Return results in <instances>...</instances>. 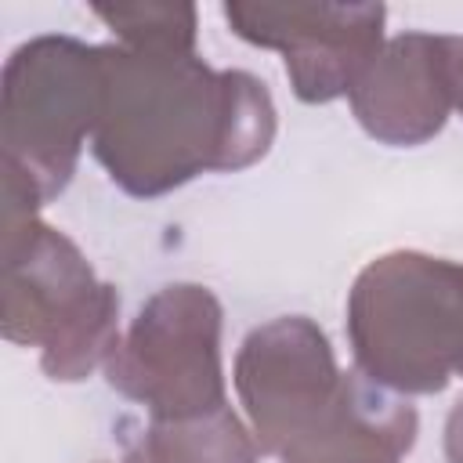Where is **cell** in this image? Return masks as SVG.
Masks as SVG:
<instances>
[{"label":"cell","instance_id":"1","mask_svg":"<svg viewBox=\"0 0 463 463\" xmlns=\"http://www.w3.org/2000/svg\"><path fill=\"white\" fill-rule=\"evenodd\" d=\"M275 109L260 80L213 72L192 51L105 47L94 156L130 195H163L199 170L268 152Z\"/></svg>","mask_w":463,"mask_h":463},{"label":"cell","instance_id":"2","mask_svg":"<svg viewBox=\"0 0 463 463\" xmlns=\"http://www.w3.org/2000/svg\"><path fill=\"white\" fill-rule=\"evenodd\" d=\"M358 369L409 394L463 376V268L423 253L373 260L347 304Z\"/></svg>","mask_w":463,"mask_h":463},{"label":"cell","instance_id":"3","mask_svg":"<svg viewBox=\"0 0 463 463\" xmlns=\"http://www.w3.org/2000/svg\"><path fill=\"white\" fill-rule=\"evenodd\" d=\"M105 101V47L72 36L22 43L4 65V163L40 199L58 195Z\"/></svg>","mask_w":463,"mask_h":463},{"label":"cell","instance_id":"4","mask_svg":"<svg viewBox=\"0 0 463 463\" xmlns=\"http://www.w3.org/2000/svg\"><path fill=\"white\" fill-rule=\"evenodd\" d=\"M4 253L7 340L43 344V373L51 380H83L116 351V289L94 282L76 246L43 224H33L25 239H7Z\"/></svg>","mask_w":463,"mask_h":463},{"label":"cell","instance_id":"5","mask_svg":"<svg viewBox=\"0 0 463 463\" xmlns=\"http://www.w3.org/2000/svg\"><path fill=\"white\" fill-rule=\"evenodd\" d=\"M221 307L203 286H166L105 358L109 383L145 402L156 420H192L224 409Z\"/></svg>","mask_w":463,"mask_h":463},{"label":"cell","instance_id":"6","mask_svg":"<svg viewBox=\"0 0 463 463\" xmlns=\"http://www.w3.org/2000/svg\"><path fill=\"white\" fill-rule=\"evenodd\" d=\"M235 36L279 47L297 98L333 101L351 94L380 54V4H224Z\"/></svg>","mask_w":463,"mask_h":463},{"label":"cell","instance_id":"7","mask_svg":"<svg viewBox=\"0 0 463 463\" xmlns=\"http://www.w3.org/2000/svg\"><path fill=\"white\" fill-rule=\"evenodd\" d=\"M329 340L304 315L253 329L235 362V387L264 452L282 456L340 394Z\"/></svg>","mask_w":463,"mask_h":463},{"label":"cell","instance_id":"8","mask_svg":"<svg viewBox=\"0 0 463 463\" xmlns=\"http://www.w3.org/2000/svg\"><path fill=\"white\" fill-rule=\"evenodd\" d=\"M358 123L387 145H416L441 130L452 105V36L391 40L351 87Z\"/></svg>","mask_w":463,"mask_h":463},{"label":"cell","instance_id":"9","mask_svg":"<svg viewBox=\"0 0 463 463\" xmlns=\"http://www.w3.org/2000/svg\"><path fill=\"white\" fill-rule=\"evenodd\" d=\"M416 441L412 405L344 376L333 405L279 456L282 463H394Z\"/></svg>","mask_w":463,"mask_h":463},{"label":"cell","instance_id":"10","mask_svg":"<svg viewBox=\"0 0 463 463\" xmlns=\"http://www.w3.org/2000/svg\"><path fill=\"white\" fill-rule=\"evenodd\" d=\"M94 14L127 40V47L192 51L195 11L192 7H94Z\"/></svg>","mask_w":463,"mask_h":463},{"label":"cell","instance_id":"11","mask_svg":"<svg viewBox=\"0 0 463 463\" xmlns=\"http://www.w3.org/2000/svg\"><path fill=\"white\" fill-rule=\"evenodd\" d=\"M445 452H449V463H463V398L449 412V423H445Z\"/></svg>","mask_w":463,"mask_h":463},{"label":"cell","instance_id":"12","mask_svg":"<svg viewBox=\"0 0 463 463\" xmlns=\"http://www.w3.org/2000/svg\"><path fill=\"white\" fill-rule=\"evenodd\" d=\"M452 101L463 112V40L452 36Z\"/></svg>","mask_w":463,"mask_h":463}]
</instances>
